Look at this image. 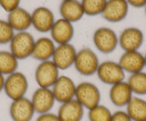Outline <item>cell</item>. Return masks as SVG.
<instances>
[{
    "mask_svg": "<svg viewBox=\"0 0 146 121\" xmlns=\"http://www.w3.org/2000/svg\"><path fill=\"white\" fill-rule=\"evenodd\" d=\"M36 39L29 32H16L9 43V51L18 60H24L32 56Z\"/></svg>",
    "mask_w": 146,
    "mask_h": 121,
    "instance_id": "obj_2",
    "label": "cell"
},
{
    "mask_svg": "<svg viewBox=\"0 0 146 121\" xmlns=\"http://www.w3.org/2000/svg\"><path fill=\"white\" fill-rule=\"evenodd\" d=\"M129 7L126 0H107L102 16L110 23H119L127 17Z\"/></svg>",
    "mask_w": 146,
    "mask_h": 121,
    "instance_id": "obj_13",
    "label": "cell"
},
{
    "mask_svg": "<svg viewBox=\"0 0 146 121\" xmlns=\"http://www.w3.org/2000/svg\"><path fill=\"white\" fill-rule=\"evenodd\" d=\"M57 45L51 37H41L35 41L31 57L39 62L51 60Z\"/></svg>",
    "mask_w": 146,
    "mask_h": 121,
    "instance_id": "obj_20",
    "label": "cell"
},
{
    "mask_svg": "<svg viewBox=\"0 0 146 121\" xmlns=\"http://www.w3.org/2000/svg\"><path fill=\"white\" fill-rule=\"evenodd\" d=\"M27 90L29 79L27 76L20 71L17 70L7 76V78H5L4 92L11 101L26 97Z\"/></svg>",
    "mask_w": 146,
    "mask_h": 121,
    "instance_id": "obj_3",
    "label": "cell"
},
{
    "mask_svg": "<svg viewBox=\"0 0 146 121\" xmlns=\"http://www.w3.org/2000/svg\"><path fill=\"white\" fill-rule=\"evenodd\" d=\"M85 109L74 98L61 103L57 114L61 121H81Z\"/></svg>",
    "mask_w": 146,
    "mask_h": 121,
    "instance_id": "obj_18",
    "label": "cell"
},
{
    "mask_svg": "<svg viewBox=\"0 0 146 121\" xmlns=\"http://www.w3.org/2000/svg\"><path fill=\"white\" fill-rule=\"evenodd\" d=\"M16 32L7 20L0 19V45L9 44Z\"/></svg>",
    "mask_w": 146,
    "mask_h": 121,
    "instance_id": "obj_27",
    "label": "cell"
},
{
    "mask_svg": "<svg viewBox=\"0 0 146 121\" xmlns=\"http://www.w3.org/2000/svg\"><path fill=\"white\" fill-rule=\"evenodd\" d=\"M7 20L15 32L27 31L32 26L31 13L21 7L8 13Z\"/></svg>",
    "mask_w": 146,
    "mask_h": 121,
    "instance_id": "obj_21",
    "label": "cell"
},
{
    "mask_svg": "<svg viewBox=\"0 0 146 121\" xmlns=\"http://www.w3.org/2000/svg\"><path fill=\"white\" fill-rule=\"evenodd\" d=\"M50 37L56 45L70 43L74 37L75 29L73 24L63 18L56 19L50 30Z\"/></svg>",
    "mask_w": 146,
    "mask_h": 121,
    "instance_id": "obj_15",
    "label": "cell"
},
{
    "mask_svg": "<svg viewBox=\"0 0 146 121\" xmlns=\"http://www.w3.org/2000/svg\"><path fill=\"white\" fill-rule=\"evenodd\" d=\"M143 42V32L135 26H129L124 28L119 36V46L123 51L139 50Z\"/></svg>",
    "mask_w": 146,
    "mask_h": 121,
    "instance_id": "obj_8",
    "label": "cell"
},
{
    "mask_svg": "<svg viewBox=\"0 0 146 121\" xmlns=\"http://www.w3.org/2000/svg\"><path fill=\"white\" fill-rule=\"evenodd\" d=\"M99 57L92 49L83 47L78 50L74 68L77 72L84 77H90L96 74L100 65Z\"/></svg>",
    "mask_w": 146,
    "mask_h": 121,
    "instance_id": "obj_1",
    "label": "cell"
},
{
    "mask_svg": "<svg viewBox=\"0 0 146 121\" xmlns=\"http://www.w3.org/2000/svg\"><path fill=\"white\" fill-rule=\"evenodd\" d=\"M111 121H132L126 110H116L112 112Z\"/></svg>",
    "mask_w": 146,
    "mask_h": 121,
    "instance_id": "obj_29",
    "label": "cell"
},
{
    "mask_svg": "<svg viewBox=\"0 0 146 121\" xmlns=\"http://www.w3.org/2000/svg\"><path fill=\"white\" fill-rule=\"evenodd\" d=\"M125 110L132 121H146V100L143 97L133 96Z\"/></svg>",
    "mask_w": 146,
    "mask_h": 121,
    "instance_id": "obj_22",
    "label": "cell"
},
{
    "mask_svg": "<svg viewBox=\"0 0 146 121\" xmlns=\"http://www.w3.org/2000/svg\"><path fill=\"white\" fill-rule=\"evenodd\" d=\"M96 75L100 81L103 84L113 86L119 82L124 81L125 72L119 65L118 62L112 60H106L100 62Z\"/></svg>",
    "mask_w": 146,
    "mask_h": 121,
    "instance_id": "obj_6",
    "label": "cell"
},
{
    "mask_svg": "<svg viewBox=\"0 0 146 121\" xmlns=\"http://www.w3.org/2000/svg\"><path fill=\"white\" fill-rule=\"evenodd\" d=\"M77 85L73 79L68 76L60 75L58 80L53 85L51 90L55 97L56 102L64 103L75 98Z\"/></svg>",
    "mask_w": 146,
    "mask_h": 121,
    "instance_id": "obj_10",
    "label": "cell"
},
{
    "mask_svg": "<svg viewBox=\"0 0 146 121\" xmlns=\"http://www.w3.org/2000/svg\"><path fill=\"white\" fill-rule=\"evenodd\" d=\"M59 70L52 60L39 62L35 69V80L40 87L51 88L59 78Z\"/></svg>",
    "mask_w": 146,
    "mask_h": 121,
    "instance_id": "obj_7",
    "label": "cell"
},
{
    "mask_svg": "<svg viewBox=\"0 0 146 121\" xmlns=\"http://www.w3.org/2000/svg\"><path fill=\"white\" fill-rule=\"evenodd\" d=\"M127 83L129 84L133 95L138 97L146 96V72L141 71L130 75Z\"/></svg>",
    "mask_w": 146,
    "mask_h": 121,
    "instance_id": "obj_24",
    "label": "cell"
},
{
    "mask_svg": "<svg viewBox=\"0 0 146 121\" xmlns=\"http://www.w3.org/2000/svg\"><path fill=\"white\" fill-rule=\"evenodd\" d=\"M143 56H144V63H145V68H146V52Z\"/></svg>",
    "mask_w": 146,
    "mask_h": 121,
    "instance_id": "obj_33",
    "label": "cell"
},
{
    "mask_svg": "<svg viewBox=\"0 0 146 121\" xmlns=\"http://www.w3.org/2000/svg\"><path fill=\"white\" fill-rule=\"evenodd\" d=\"M77 52L71 43L57 45L51 60L59 70H66L74 65Z\"/></svg>",
    "mask_w": 146,
    "mask_h": 121,
    "instance_id": "obj_11",
    "label": "cell"
},
{
    "mask_svg": "<svg viewBox=\"0 0 146 121\" xmlns=\"http://www.w3.org/2000/svg\"><path fill=\"white\" fill-rule=\"evenodd\" d=\"M125 73L130 75L143 71L145 68L144 56L139 50L124 51L118 61Z\"/></svg>",
    "mask_w": 146,
    "mask_h": 121,
    "instance_id": "obj_16",
    "label": "cell"
},
{
    "mask_svg": "<svg viewBox=\"0 0 146 121\" xmlns=\"http://www.w3.org/2000/svg\"><path fill=\"white\" fill-rule=\"evenodd\" d=\"M80 3L86 16H95L102 15L107 0H80Z\"/></svg>",
    "mask_w": 146,
    "mask_h": 121,
    "instance_id": "obj_25",
    "label": "cell"
},
{
    "mask_svg": "<svg viewBox=\"0 0 146 121\" xmlns=\"http://www.w3.org/2000/svg\"><path fill=\"white\" fill-rule=\"evenodd\" d=\"M133 97L131 89L127 81L119 82L111 86L109 90V98L113 106L117 107H125Z\"/></svg>",
    "mask_w": 146,
    "mask_h": 121,
    "instance_id": "obj_17",
    "label": "cell"
},
{
    "mask_svg": "<svg viewBox=\"0 0 146 121\" xmlns=\"http://www.w3.org/2000/svg\"><path fill=\"white\" fill-rule=\"evenodd\" d=\"M54 13L47 7H38L31 13L32 28L39 33H48L55 23Z\"/></svg>",
    "mask_w": 146,
    "mask_h": 121,
    "instance_id": "obj_9",
    "label": "cell"
},
{
    "mask_svg": "<svg viewBox=\"0 0 146 121\" xmlns=\"http://www.w3.org/2000/svg\"><path fill=\"white\" fill-rule=\"evenodd\" d=\"M112 112L104 105L99 104L88 110L90 121H111Z\"/></svg>",
    "mask_w": 146,
    "mask_h": 121,
    "instance_id": "obj_26",
    "label": "cell"
},
{
    "mask_svg": "<svg viewBox=\"0 0 146 121\" xmlns=\"http://www.w3.org/2000/svg\"><path fill=\"white\" fill-rule=\"evenodd\" d=\"M129 6L135 7V8H141L144 7L146 5V0H126Z\"/></svg>",
    "mask_w": 146,
    "mask_h": 121,
    "instance_id": "obj_31",
    "label": "cell"
},
{
    "mask_svg": "<svg viewBox=\"0 0 146 121\" xmlns=\"http://www.w3.org/2000/svg\"><path fill=\"white\" fill-rule=\"evenodd\" d=\"M21 0H0V7L7 14L20 7Z\"/></svg>",
    "mask_w": 146,
    "mask_h": 121,
    "instance_id": "obj_28",
    "label": "cell"
},
{
    "mask_svg": "<svg viewBox=\"0 0 146 121\" xmlns=\"http://www.w3.org/2000/svg\"><path fill=\"white\" fill-rule=\"evenodd\" d=\"M18 61L9 50H0V74L8 76L17 71Z\"/></svg>",
    "mask_w": 146,
    "mask_h": 121,
    "instance_id": "obj_23",
    "label": "cell"
},
{
    "mask_svg": "<svg viewBox=\"0 0 146 121\" xmlns=\"http://www.w3.org/2000/svg\"><path fill=\"white\" fill-rule=\"evenodd\" d=\"M36 121H61L59 119L58 114L52 113L51 111L48 112V113L39 114L38 116L36 118Z\"/></svg>",
    "mask_w": 146,
    "mask_h": 121,
    "instance_id": "obj_30",
    "label": "cell"
},
{
    "mask_svg": "<svg viewBox=\"0 0 146 121\" xmlns=\"http://www.w3.org/2000/svg\"><path fill=\"white\" fill-rule=\"evenodd\" d=\"M31 100L26 97L11 101L9 116L13 121H31L35 115Z\"/></svg>",
    "mask_w": 146,
    "mask_h": 121,
    "instance_id": "obj_14",
    "label": "cell"
},
{
    "mask_svg": "<svg viewBox=\"0 0 146 121\" xmlns=\"http://www.w3.org/2000/svg\"><path fill=\"white\" fill-rule=\"evenodd\" d=\"M92 41L95 47L102 54H111L119 46V36L113 29L107 26H100L92 35Z\"/></svg>",
    "mask_w": 146,
    "mask_h": 121,
    "instance_id": "obj_5",
    "label": "cell"
},
{
    "mask_svg": "<svg viewBox=\"0 0 146 121\" xmlns=\"http://www.w3.org/2000/svg\"><path fill=\"white\" fill-rule=\"evenodd\" d=\"M144 12H145V16H146V5L144 6Z\"/></svg>",
    "mask_w": 146,
    "mask_h": 121,
    "instance_id": "obj_34",
    "label": "cell"
},
{
    "mask_svg": "<svg viewBox=\"0 0 146 121\" xmlns=\"http://www.w3.org/2000/svg\"><path fill=\"white\" fill-rule=\"evenodd\" d=\"M5 76L0 74V93L4 91V86H5Z\"/></svg>",
    "mask_w": 146,
    "mask_h": 121,
    "instance_id": "obj_32",
    "label": "cell"
},
{
    "mask_svg": "<svg viewBox=\"0 0 146 121\" xmlns=\"http://www.w3.org/2000/svg\"><path fill=\"white\" fill-rule=\"evenodd\" d=\"M30 100L35 112L38 115L50 112L56 103L51 88L40 87H38L33 92Z\"/></svg>",
    "mask_w": 146,
    "mask_h": 121,
    "instance_id": "obj_12",
    "label": "cell"
},
{
    "mask_svg": "<svg viewBox=\"0 0 146 121\" xmlns=\"http://www.w3.org/2000/svg\"><path fill=\"white\" fill-rule=\"evenodd\" d=\"M59 14L61 18L70 23H76L85 16L80 0H62L59 5Z\"/></svg>",
    "mask_w": 146,
    "mask_h": 121,
    "instance_id": "obj_19",
    "label": "cell"
},
{
    "mask_svg": "<svg viewBox=\"0 0 146 121\" xmlns=\"http://www.w3.org/2000/svg\"><path fill=\"white\" fill-rule=\"evenodd\" d=\"M75 99L85 109L89 110L100 104L102 93L95 84L89 81L80 82L76 87Z\"/></svg>",
    "mask_w": 146,
    "mask_h": 121,
    "instance_id": "obj_4",
    "label": "cell"
}]
</instances>
